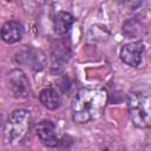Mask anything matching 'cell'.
<instances>
[{
	"label": "cell",
	"instance_id": "11",
	"mask_svg": "<svg viewBox=\"0 0 151 151\" xmlns=\"http://www.w3.org/2000/svg\"><path fill=\"white\" fill-rule=\"evenodd\" d=\"M73 21L74 19L68 12H58L53 18V29L58 34H64L71 28Z\"/></svg>",
	"mask_w": 151,
	"mask_h": 151
},
{
	"label": "cell",
	"instance_id": "1",
	"mask_svg": "<svg viewBox=\"0 0 151 151\" xmlns=\"http://www.w3.org/2000/svg\"><path fill=\"white\" fill-rule=\"evenodd\" d=\"M107 100V91L101 86L80 88L71 104L73 120L78 124H86L100 118Z\"/></svg>",
	"mask_w": 151,
	"mask_h": 151
},
{
	"label": "cell",
	"instance_id": "5",
	"mask_svg": "<svg viewBox=\"0 0 151 151\" xmlns=\"http://www.w3.org/2000/svg\"><path fill=\"white\" fill-rule=\"evenodd\" d=\"M15 59L19 64L28 65L34 71H40L46 65V58H45L44 52L37 48L29 47V46L28 47L24 46V48H21L17 53Z\"/></svg>",
	"mask_w": 151,
	"mask_h": 151
},
{
	"label": "cell",
	"instance_id": "9",
	"mask_svg": "<svg viewBox=\"0 0 151 151\" xmlns=\"http://www.w3.org/2000/svg\"><path fill=\"white\" fill-rule=\"evenodd\" d=\"M51 52L54 59L59 61H66L71 57V46L68 40L65 38H59L52 41L51 44Z\"/></svg>",
	"mask_w": 151,
	"mask_h": 151
},
{
	"label": "cell",
	"instance_id": "8",
	"mask_svg": "<svg viewBox=\"0 0 151 151\" xmlns=\"http://www.w3.org/2000/svg\"><path fill=\"white\" fill-rule=\"evenodd\" d=\"M24 35V27L17 20H9L2 25L1 38L7 44L18 42Z\"/></svg>",
	"mask_w": 151,
	"mask_h": 151
},
{
	"label": "cell",
	"instance_id": "6",
	"mask_svg": "<svg viewBox=\"0 0 151 151\" xmlns=\"http://www.w3.org/2000/svg\"><path fill=\"white\" fill-rule=\"evenodd\" d=\"M144 52V44L142 41H133L124 45L120 50V59L124 64L137 67L142 63V55Z\"/></svg>",
	"mask_w": 151,
	"mask_h": 151
},
{
	"label": "cell",
	"instance_id": "12",
	"mask_svg": "<svg viewBox=\"0 0 151 151\" xmlns=\"http://www.w3.org/2000/svg\"><path fill=\"white\" fill-rule=\"evenodd\" d=\"M122 32L126 38H142L145 34V28L137 19H127L123 22Z\"/></svg>",
	"mask_w": 151,
	"mask_h": 151
},
{
	"label": "cell",
	"instance_id": "4",
	"mask_svg": "<svg viewBox=\"0 0 151 151\" xmlns=\"http://www.w3.org/2000/svg\"><path fill=\"white\" fill-rule=\"evenodd\" d=\"M7 84L12 94L18 99L27 98L31 93L28 78L20 68H14L7 74Z\"/></svg>",
	"mask_w": 151,
	"mask_h": 151
},
{
	"label": "cell",
	"instance_id": "7",
	"mask_svg": "<svg viewBox=\"0 0 151 151\" xmlns=\"http://www.w3.org/2000/svg\"><path fill=\"white\" fill-rule=\"evenodd\" d=\"M37 134L48 147H55L59 144V139L55 133V125L52 120H41L37 126Z\"/></svg>",
	"mask_w": 151,
	"mask_h": 151
},
{
	"label": "cell",
	"instance_id": "2",
	"mask_svg": "<svg viewBox=\"0 0 151 151\" xmlns=\"http://www.w3.org/2000/svg\"><path fill=\"white\" fill-rule=\"evenodd\" d=\"M127 111L134 126L151 127V88L138 86L131 90L127 94Z\"/></svg>",
	"mask_w": 151,
	"mask_h": 151
},
{
	"label": "cell",
	"instance_id": "3",
	"mask_svg": "<svg viewBox=\"0 0 151 151\" xmlns=\"http://www.w3.org/2000/svg\"><path fill=\"white\" fill-rule=\"evenodd\" d=\"M32 122V114L28 110L18 109L8 116L4 127V143L6 145H15L20 143L27 134Z\"/></svg>",
	"mask_w": 151,
	"mask_h": 151
},
{
	"label": "cell",
	"instance_id": "10",
	"mask_svg": "<svg viewBox=\"0 0 151 151\" xmlns=\"http://www.w3.org/2000/svg\"><path fill=\"white\" fill-rule=\"evenodd\" d=\"M40 103L48 110H55L61 104V97L59 92L53 87H46L39 93Z\"/></svg>",
	"mask_w": 151,
	"mask_h": 151
}]
</instances>
